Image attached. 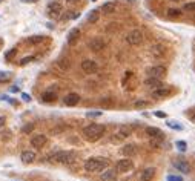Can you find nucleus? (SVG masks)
<instances>
[{
	"label": "nucleus",
	"mask_w": 195,
	"mask_h": 181,
	"mask_svg": "<svg viewBox=\"0 0 195 181\" xmlns=\"http://www.w3.org/2000/svg\"><path fill=\"white\" fill-rule=\"evenodd\" d=\"M105 132H106V126H105V125H98V123H92V125H89V126L83 127V130H82L85 140L89 141V143L98 141V140L105 135Z\"/></svg>",
	"instance_id": "obj_1"
},
{
	"label": "nucleus",
	"mask_w": 195,
	"mask_h": 181,
	"mask_svg": "<svg viewBox=\"0 0 195 181\" xmlns=\"http://www.w3.org/2000/svg\"><path fill=\"white\" fill-rule=\"evenodd\" d=\"M108 164L109 161L103 157H92L85 161V170L86 172H102L108 167Z\"/></svg>",
	"instance_id": "obj_2"
},
{
	"label": "nucleus",
	"mask_w": 195,
	"mask_h": 181,
	"mask_svg": "<svg viewBox=\"0 0 195 181\" xmlns=\"http://www.w3.org/2000/svg\"><path fill=\"white\" fill-rule=\"evenodd\" d=\"M51 163H60V164H69L75 160V152L72 150H58L55 154H51L48 157Z\"/></svg>",
	"instance_id": "obj_3"
},
{
	"label": "nucleus",
	"mask_w": 195,
	"mask_h": 181,
	"mask_svg": "<svg viewBox=\"0 0 195 181\" xmlns=\"http://www.w3.org/2000/svg\"><path fill=\"white\" fill-rule=\"evenodd\" d=\"M131 132H132V129L129 126H122L112 137H111V141H114V143H120V141H123L126 140L129 135H131Z\"/></svg>",
	"instance_id": "obj_4"
},
{
	"label": "nucleus",
	"mask_w": 195,
	"mask_h": 181,
	"mask_svg": "<svg viewBox=\"0 0 195 181\" xmlns=\"http://www.w3.org/2000/svg\"><path fill=\"white\" fill-rule=\"evenodd\" d=\"M126 40H128L129 45H132V46H138V45L143 42V32L140 31V29H132V31L128 34Z\"/></svg>",
	"instance_id": "obj_5"
},
{
	"label": "nucleus",
	"mask_w": 195,
	"mask_h": 181,
	"mask_svg": "<svg viewBox=\"0 0 195 181\" xmlns=\"http://www.w3.org/2000/svg\"><path fill=\"white\" fill-rule=\"evenodd\" d=\"M134 167V163H132V160L131 158H123V160H118L117 164H115V170L117 172H120V174H124V172H129L131 169Z\"/></svg>",
	"instance_id": "obj_6"
},
{
	"label": "nucleus",
	"mask_w": 195,
	"mask_h": 181,
	"mask_svg": "<svg viewBox=\"0 0 195 181\" xmlns=\"http://www.w3.org/2000/svg\"><path fill=\"white\" fill-rule=\"evenodd\" d=\"M62 11H63V8H62V5L58 2H51L48 5V16L51 18H58Z\"/></svg>",
	"instance_id": "obj_7"
},
{
	"label": "nucleus",
	"mask_w": 195,
	"mask_h": 181,
	"mask_svg": "<svg viewBox=\"0 0 195 181\" xmlns=\"http://www.w3.org/2000/svg\"><path fill=\"white\" fill-rule=\"evenodd\" d=\"M82 69L86 74H95L98 71V65H97V61L88 58V60H83V61H82Z\"/></svg>",
	"instance_id": "obj_8"
},
{
	"label": "nucleus",
	"mask_w": 195,
	"mask_h": 181,
	"mask_svg": "<svg viewBox=\"0 0 195 181\" xmlns=\"http://www.w3.org/2000/svg\"><path fill=\"white\" fill-rule=\"evenodd\" d=\"M88 46H89L91 51L98 52V51H102V49L105 48V40H103L102 37H94V38L88 43Z\"/></svg>",
	"instance_id": "obj_9"
},
{
	"label": "nucleus",
	"mask_w": 195,
	"mask_h": 181,
	"mask_svg": "<svg viewBox=\"0 0 195 181\" xmlns=\"http://www.w3.org/2000/svg\"><path fill=\"white\" fill-rule=\"evenodd\" d=\"M117 180V170L115 169H105L100 175V181H115Z\"/></svg>",
	"instance_id": "obj_10"
},
{
	"label": "nucleus",
	"mask_w": 195,
	"mask_h": 181,
	"mask_svg": "<svg viewBox=\"0 0 195 181\" xmlns=\"http://www.w3.org/2000/svg\"><path fill=\"white\" fill-rule=\"evenodd\" d=\"M46 141H48V138H46L45 134H37V135H34L31 138V146H34V147H43V146L46 144Z\"/></svg>",
	"instance_id": "obj_11"
},
{
	"label": "nucleus",
	"mask_w": 195,
	"mask_h": 181,
	"mask_svg": "<svg viewBox=\"0 0 195 181\" xmlns=\"http://www.w3.org/2000/svg\"><path fill=\"white\" fill-rule=\"evenodd\" d=\"M78 101H80V95L75 94V92L68 94V95L63 98V103H65L66 106H75V105H78Z\"/></svg>",
	"instance_id": "obj_12"
},
{
	"label": "nucleus",
	"mask_w": 195,
	"mask_h": 181,
	"mask_svg": "<svg viewBox=\"0 0 195 181\" xmlns=\"http://www.w3.org/2000/svg\"><path fill=\"white\" fill-rule=\"evenodd\" d=\"M174 166L177 167L180 172H183V174H189V172H191V166H189V163H188L186 160H183V158L175 160V161H174Z\"/></svg>",
	"instance_id": "obj_13"
},
{
	"label": "nucleus",
	"mask_w": 195,
	"mask_h": 181,
	"mask_svg": "<svg viewBox=\"0 0 195 181\" xmlns=\"http://www.w3.org/2000/svg\"><path fill=\"white\" fill-rule=\"evenodd\" d=\"M172 94V89L171 88H163V86H160L157 89L152 92V97H155V98H166V97H169Z\"/></svg>",
	"instance_id": "obj_14"
},
{
	"label": "nucleus",
	"mask_w": 195,
	"mask_h": 181,
	"mask_svg": "<svg viewBox=\"0 0 195 181\" xmlns=\"http://www.w3.org/2000/svg\"><path fill=\"white\" fill-rule=\"evenodd\" d=\"M155 167H148V169H144L142 172V175H140V181H152L154 180V177H155Z\"/></svg>",
	"instance_id": "obj_15"
},
{
	"label": "nucleus",
	"mask_w": 195,
	"mask_h": 181,
	"mask_svg": "<svg viewBox=\"0 0 195 181\" xmlns=\"http://www.w3.org/2000/svg\"><path fill=\"white\" fill-rule=\"evenodd\" d=\"M149 77H155V78H161V77H164V74H166V68L164 66H154V68H151L149 71Z\"/></svg>",
	"instance_id": "obj_16"
},
{
	"label": "nucleus",
	"mask_w": 195,
	"mask_h": 181,
	"mask_svg": "<svg viewBox=\"0 0 195 181\" xmlns=\"http://www.w3.org/2000/svg\"><path fill=\"white\" fill-rule=\"evenodd\" d=\"M36 158H37V155H36V152H32V150H25V152H22V155H20V160L26 164L32 163Z\"/></svg>",
	"instance_id": "obj_17"
},
{
	"label": "nucleus",
	"mask_w": 195,
	"mask_h": 181,
	"mask_svg": "<svg viewBox=\"0 0 195 181\" xmlns=\"http://www.w3.org/2000/svg\"><path fill=\"white\" fill-rule=\"evenodd\" d=\"M146 135H149L151 138H164V134L158 127H146Z\"/></svg>",
	"instance_id": "obj_18"
},
{
	"label": "nucleus",
	"mask_w": 195,
	"mask_h": 181,
	"mask_svg": "<svg viewBox=\"0 0 195 181\" xmlns=\"http://www.w3.org/2000/svg\"><path fill=\"white\" fill-rule=\"evenodd\" d=\"M122 154H123L124 157H132V155H135L137 154V146L135 144H126L122 147Z\"/></svg>",
	"instance_id": "obj_19"
},
{
	"label": "nucleus",
	"mask_w": 195,
	"mask_h": 181,
	"mask_svg": "<svg viewBox=\"0 0 195 181\" xmlns=\"http://www.w3.org/2000/svg\"><path fill=\"white\" fill-rule=\"evenodd\" d=\"M117 9V3L115 2H108L105 5H102V12L103 14H112Z\"/></svg>",
	"instance_id": "obj_20"
},
{
	"label": "nucleus",
	"mask_w": 195,
	"mask_h": 181,
	"mask_svg": "<svg viewBox=\"0 0 195 181\" xmlns=\"http://www.w3.org/2000/svg\"><path fill=\"white\" fill-rule=\"evenodd\" d=\"M78 37H80V29L78 28H72L71 31H69V34H68V43L74 45L78 40Z\"/></svg>",
	"instance_id": "obj_21"
},
{
	"label": "nucleus",
	"mask_w": 195,
	"mask_h": 181,
	"mask_svg": "<svg viewBox=\"0 0 195 181\" xmlns=\"http://www.w3.org/2000/svg\"><path fill=\"white\" fill-rule=\"evenodd\" d=\"M144 86H149V88H160L161 86V80L155 78V77H148L144 80Z\"/></svg>",
	"instance_id": "obj_22"
},
{
	"label": "nucleus",
	"mask_w": 195,
	"mask_h": 181,
	"mask_svg": "<svg viewBox=\"0 0 195 181\" xmlns=\"http://www.w3.org/2000/svg\"><path fill=\"white\" fill-rule=\"evenodd\" d=\"M55 100H57V94L51 92V90H48L42 95V101H45V103H54Z\"/></svg>",
	"instance_id": "obj_23"
},
{
	"label": "nucleus",
	"mask_w": 195,
	"mask_h": 181,
	"mask_svg": "<svg viewBox=\"0 0 195 181\" xmlns=\"http://www.w3.org/2000/svg\"><path fill=\"white\" fill-rule=\"evenodd\" d=\"M151 52H152V55H155V57H160V55L164 54V46H163V45H154V46L151 48Z\"/></svg>",
	"instance_id": "obj_24"
},
{
	"label": "nucleus",
	"mask_w": 195,
	"mask_h": 181,
	"mask_svg": "<svg viewBox=\"0 0 195 181\" xmlns=\"http://www.w3.org/2000/svg\"><path fill=\"white\" fill-rule=\"evenodd\" d=\"M45 42V37L43 36H32V37H28L26 38V43L28 45H37V43H42Z\"/></svg>",
	"instance_id": "obj_25"
},
{
	"label": "nucleus",
	"mask_w": 195,
	"mask_h": 181,
	"mask_svg": "<svg viewBox=\"0 0 195 181\" xmlns=\"http://www.w3.org/2000/svg\"><path fill=\"white\" fill-rule=\"evenodd\" d=\"M98 18H100V12H98L97 9H92V11L88 14V22L89 23H95V22H98Z\"/></svg>",
	"instance_id": "obj_26"
},
{
	"label": "nucleus",
	"mask_w": 195,
	"mask_h": 181,
	"mask_svg": "<svg viewBox=\"0 0 195 181\" xmlns=\"http://www.w3.org/2000/svg\"><path fill=\"white\" fill-rule=\"evenodd\" d=\"M12 78V72H6V71H0V83H6Z\"/></svg>",
	"instance_id": "obj_27"
},
{
	"label": "nucleus",
	"mask_w": 195,
	"mask_h": 181,
	"mask_svg": "<svg viewBox=\"0 0 195 181\" xmlns=\"http://www.w3.org/2000/svg\"><path fill=\"white\" fill-rule=\"evenodd\" d=\"M181 16V11L180 9H174V8H171V9H168V17L169 18H177Z\"/></svg>",
	"instance_id": "obj_28"
},
{
	"label": "nucleus",
	"mask_w": 195,
	"mask_h": 181,
	"mask_svg": "<svg viewBox=\"0 0 195 181\" xmlns=\"http://www.w3.org/2000/svg\"><path fill=\"white\" fill-rule=\"evenodd\" d=\"M183 9H184V11H188V12H195V2L186 3V5L183 6Z\"/></svg>",
	"instance_id": "obj_29"
},
{
	"label": "nucleus",
	"mask_w": 195,
	"mask_h": 181,
	"mask_svg": "<svg viewBox=\"0 0 195 181\" xmlns=\"http://www.w3.org/2000/svg\"><path fill=\"white\" fill-rule=\"evenodd\" d=\"M32 130H34V123H29V125L22 127V132H23V134H31Z\"/></svg>",
	"instance_id": "obj_30"
},
{
	"label": "nucleus",
	"mask_w": 195,
	"mask_h": 181,
	"mask_svg": "<svg viewBox=\"0 0 195 181\" xmlns=\"http://www.w3.org/2000/svg\"><path fill=\"white\" fill-rule=\"evenodd\" d=\"M58 66H60L62 69H68V68H69V61H68L66 58H62V60H58Z\"/></svg>",
	"instance_id": "obj_31"
},
{
	"label": "nucleus",
	"mask_w": 195,
	"mask_h": 181,
	"mask_svg": "<svg viewBox=\"0 0 195 181\" xmlns=\"http://www.w3.org/2000/svg\"><path fill=\"white\" fill-rule=\"evenodd\" d=\"M34 58H36L34 55H29V57H25V58H22V60H20V66H23V65H28V63H29V61H32Z\"/></svg>",
	"instance_id": "obj_32"
},
{
	"label": "nucleus",
	"mask_w": 195,
	"mask_h": 181,
	"mask_svg": "<svg viewBox=\"0 0 195 181\" xmlns=\"http://www.w3.org/2000/svg\"><path fill=\"white\" fill-rule=\"evenodd\" d=\"M16 54H17V49H11V51H8V52L5 54V58H6V60H11V58H14Z\"/></svg>",
	"instance_id": "obj_33"
},
{
	"label": "nucleus",
	"mask_w": 195,
	"mask_h": 181,
	"mask_svg": "<svg viewBox=\"0 0 195 181\" xmlns=\"http://www.w3.org/2000/svg\"><path fill=\"white\" fill-rule=\"evenodd\" d=\"M168 126L172 127V129H177V130H181V129H183L180 125H177V121H169V123H168Z\"/></svg>",
	"instance_id": "obj_34"
},
{
	"label": "nucleus",
	"mask_w": 195,
	"mask_h": 181,
	"mask_svg": "<svg viewBox=\"0 0 195 181\" xmlns=\"http://www.w3.org/2000/svg\"><path fill=\"white\" fill-rule=\"evenodd\" d=\"M144 106H148V101H142V100H140V101H135V103H134V108H144Z\"/></svg>",
	"instance_id": "obj_35"
},
{
	"label": "nucleus",
	"mask_w": 195,
	"mask_h": 181,
	"mask_svg": "<svg viewBox=\"0 0 195 181\" xmlns=\"http://www.w3.org/2000/svg\"><path fill=\"white\" fill-rule=\"evenodd\" d=\"M168 181H183V178L178 175H171V177H168Z\"/></svg>",
	"instance_id": "obj_36"
},
{
	"label": "nucleus",
	"mask_w": 195,
	"mask_h": 181,
	"mask_svg": "<svg viewBox=\"0 0 195 181\" xmlns=\"http://www.w3.org/2000/svg\"><path fill=\"white\" fill-rule=\"evenodd\" d=\"M177 146L180 150H186V147H188V144H186L184 141H177Z\"/></svg>",
	"instance_id": "obj_37"
},
{
	"label": "nucleus",
	"mask_w": 195,
	"mask_h": 181,
	"mask_svg": "<svg viewBox=\"0 0 195 181\" xmlns=\"http://www.w3.org/2000/svg\"><path fill=\"white\" fill-rule=\"evenodd\" d=\"M102 105H103V106H111V105H112V100H111V98H105V100H102Z\"/></svg>",
	"instance_id": "obj_38"
},
{
	"label": "nucleus",
	"mask_w": 195,
	"mask_h": 181,
	"mask_svg": "<svg viewBox=\"0 0 195 181\" xmlns=\"http://www.w3.org/2000/svg\"><path fill=\"white\" fill-rule=\"evenodd\" d=\"M86 115H88V117H100L102 112H88Z\"/></svg>",
	"instance_id": "obj_39"
},
{
	"label": "nucleus",
	"mask_w": 195,
	"mask_h": 181,
	"mask_svg": "<svg viewBox=\"0 0 195 181\" xmlns=\"http://www.w3.org/2000/svg\"><path fill=\"white\" fill-rule=\"evenodd\" d=\"M155 117H158V118H166V114H164V112H155Z\"/></svg>",
	"instance_id": "obj_40"
},
{
	"label": "nucleus",
	"mask_w": 195,
	"mask_h": 181,
	"mask_svg": "<svg viewBox=\"0 0 195 181\" xmlns=\"http://www.w3.org/2000/svg\"><path fill=\"white\" fill-rule=\"evenodd\" d=\"M22 98H23L25 101H31V97H29L28 94H22Z\"/></svg>",
	"instance_id": "obj_41"
},
{
	"label": "nucleus",
	"mask_w": 195,
	"mask_h": 181,
	"mask_svg": "<svg viewBox=\"0 0 195 181\" xmlns=\"http://www.w3.org/2000/svg\"><path fill=\"white\" fill-rule=\"evenodd\" d=\"M5 125V117H0V127Z\"/></svg>",
	"instance_id": "obj_42"
},
{
	"label": "nucleus",
	"mask_w": 195,
	"mask_h": 181,
	"mask_svg": "<svg viewBox=\"0 0 195 181\" xmlns=\"http://www.w3.org/2000/svg\"><path fill=\"white\" fill-rule=\"evenodd\" d=\"M191 120H192V123H195V115H192V118H191Z\"/></svg>",
	"instance_id": "obj_43"
},
{
	"label": "nucleus",
	"mask_w": 195,
	"mask_h": 181,
	"mask_svg": "<svg viewBox=\"0 0 195 181\" xmlns=\"http://www.w3.org/2000/svg\"><path fill=\"white\" fill-rule=\"evenodd\" d=\"M22 2H37V0H22Z\"/></svg>",
	"instance_id": "obj_44"
},
{
	"label": "nucleus",
	"mask_w": 195,
	"mask_h": 181,
	"mask_svg": "<svg viewBox=\"0 0 195 181\" xmlns=\"http://www.w3.org/2000/svg\"><path fill=\"white\" fill-rule=\"evenodd\" d=\"M66 2H78V0H66Z\"/></svg>",
	"instance_id": "obj_45"
},
{
	"label": "nucleus",
	"mask_w": 195,
	"mask_h": 181,
	"mask_svg": "<svg viewBox=\"0 0 195 181\" xmlns=\"http://www.w3.org/2000/svg\"><path fill=\"white\" fill-rule=\"evenodd\" d=\"M174 2H178V0H174Z\"/></svg>",
	"instance_id": "obj_46"
},
{
	"label": "nucleus",
	"mask_w": 195,
	"mask_h": 181,
	"mask_svg": "<svg viewBox=\"0 0 195 181\" xmlns=\"http://www.w3.org/2000/svg\"><path fill=\"white\" fill-rule=\"evenodd\" d=\"M92 2H95V0H92Z\"/></svg>",
	"instance_id": "obj_47"
}]
</instances>
